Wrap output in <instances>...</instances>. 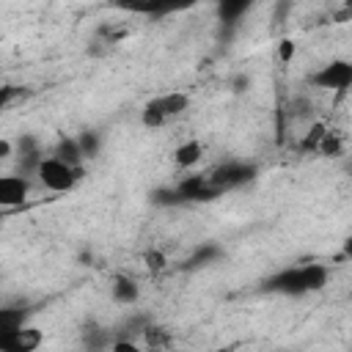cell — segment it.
Segmentation results:
<instances>
[{"label": "cell", "instance_id": "cb8c5ba5", "mask_svg": "<svg viewBox=\"0 0 352 352\" xmlns=\"http://www.w3.org/2000/svg\"><path fill=\"white\" fill-rule=\"evenodd\" d=\"M294 41H289V38H283L280 44H278V58H280V63H289L292 58H294Z\"/></svg>", "mask_w": 352, "mask_h": 352}, {"label": "cell", "instance_id": "30bf717a", "mask_svg": "<svg viewBox=\"0 0 352 352\" xmlns=\"http://www.w3.org/2000/svg\"><path fill=\"white\" fill-rule=\"evenodd\" d=\"M201 157H204V143H201V140H184V143H179L176 151H173V162H176V168H182V170L195 168V165L201 162Z\"/></svg>", "mask_w": 352, "mask_h": 352}, {"label": "cell", "instance_id": "3957f363", "mask_svg": "<svg viewBox=\"0 0 352 352\" xmlns=\"http://www.w3.org/2000/svg\"><path fill=\"white\" fill-rule=\"evenodd\" d=\"M36 176H38V182L47 190H52V192H69L85 176V168H74V165H69V162H63L60 157L52 154V157H44V162L36 170Z\"/></svg>", "mask_w": 352, "mask_h": 352}, {"label": "cell", "instance_id": "e0dca14e", "mask_svg": "<svg viewBox=\"0 0 352 352\" xmlns=\"http://www.w3.org/2000/svg\"><path fill=\"white\" fill-rule=\"evenodd\" d=\"M324 129H327V124L316 121V124L305 132V138L300 140V151H302V154H316V151H319V143H322V138H324Z\"/></svg>", "mask_w": 352, "mask_h": 352}, {"label": "cell", "instance_id": "9a60e30c", "mask_svg": "<svg viewBox=\"0 0 352 352\" xmlns=\"http://www.w3.org/2000/svg\"><path fill=\"white\" fill-rule=\"evenodd\" d=\"M25 319H28V308L25 305H16V308L6 305V308H0V333L25 327Z\"/></svg>", "mask_w": 352, "mask_h": 352}, {"label": "cell", "instance_id": "ba28073f", "mask_svg": "<svg viewBox=\"0 0 352 352\" xmlns=\"http://www.w3.org/2000/svg\"><path fill=\"white\" fill-rule=\"evenodd\" d=\"M30 195V182L22 173L0 176V204L3 206H22Z\"/></svg>", "mask_w": 352, "mask_h": 352}, {"label": "cell", "instance_id": "5bb4252c", "mask_svg": "<svg viewBox=\"0 0 352 352\" xmlns=\"http://www.w3.org/2000/svg\"><path fill=\"white\" fill-rule=\"evenodd\" d=\"M344 135H341V129H333V126H327L324 129V138H322V143H319V157H341L344 154Z\"/></svg>", "mask_w": 352, "mask_h": 352}, {"label": "cell", "instance_id": "277c9868", "mask_svg": "<svg viewBox=\"0 0 352 352\" xmlns=\"http://www.w3.org/2000/svg\"><path fill=\"white\" fill-rule=\"evenodd\" d=\"M206 176L220 192H228V190L250 184L258 176V168L253 162H248V160H228V162H220L217 168H212Z\"/></svg>", "mask_w": 352, "mask_h": 352}, {"label": "cell", "instance_id": "d6986e66", "mask_svg": "<svg viewBox=\"0 0 352 352\" xmlns=\"http://www.w3.org/2000/svg\"><path fill=\"white\" fill-rule=\"evenodd\" d=\"M220 256V248L217 245H201L190 258H187V267L190 270H195V267H206L209 261H214Z\"/></svg>", "mask_w": 352, "mask_h": 352}, {"label": "cell", "instance_id": "6da1fadb", "mask_svg": "<svg viewBox=\"0 0 352 352\" xmlns=\"http://www.w3.org/2000/svg\"><path fill=\"white\" fill-rule=\"evenodd\" d=\"M327 280H330V270L324 264H297V267H286V270H278L270 278H264L261 289L270 294L302 297V294L324 289Z\"/></svg>", "mask_w": 352, "mask_h": 352}, {"label": "cell", "instance_id": "ac0fdd59", "mask_svg": "<svg viewBox=\"0 0 352 352\" xmlns=\"http://www.w3.org/2000/svg\"><path fill=\"white\" fill-rule=\"evenodd\" d=\"M77 140H80V148H82L85 160H94V157L99 154V148H102V138H99L96 129H82V132L77 135Z\"/></svg>", "mask_w": 352, "mask_h": 352}, {"label": "cell", "instance_id": "7c38bea8", "mask_svg": "<svg viewBox=\"0 0 352 352\" xmlns=\"http://www.w3.org/2000/svg\"><path fill=\"white\" fill-rule=\"evenodd\" d=\"M52 154H55V157H60L63 162L74 165V168H82V162H85V154H82V148H80V140H77V138H60Z\"/></svg>", "mask_w": 352, "mask_h": 352}, {"label": "cell", "instance_id": "7402d4cb", "mask_svg": "<svg viewBox=\"0 0 352 352\" xmlns=\"http://www.w3.org/2000/svg\"><path fill=\"white\" fill-rule=\"evenodd\" d=\"M16 96H28V91L19 88V85H3V88H0V107H8Z\"/></svg>", "mask_w": 352, "mask_h": 352}, {"label": "cell", "instance_id": "44dd1931", "mask_svg": "<svg viewBox=\"0 0 352 352\" xmlns=\"http://www.w3.org/2000/svg\"><path fill=\"white\" fill-rule=\"evenodd\" d=\"M195 3H201V0H160V11H157V16L176 14V11H187V8H192Z\"/></svg>", "mask_w": 352, "mask_h": 352}, {"label": "cell", "instance_id": "5b68a950", "mask_svg": "<svg viewBox=\"0 0 352 352\" xmlns=\"http://www.w3.org/2000/svg\"><path fill=\"white\" fill-rule=\"evenodd\" d=\"M308 82L322 91L344 94L346 88H352V60H330V63L319 66L316 72H311Z\"/></svg>", "mask_w": 352, "mask_h": 352}, {"label": "cell", "instance_id": "603a6c76", "mask_svg": "<svg viewBox=\"0 0 352 352\" xmlns=\"http://www.w3.org/2000/svg\"><path fill=\"white\" fill-rule=\"evenodd\" d=\"M165 264H168V258H165L162 250H148V253H146V267H148V270L160 272V270H165Z\"/></svg>", "mask_w": 352, "mask_h": 352}, {"label": "cell", "instance_id": "4fadbf2b", "mask_svg": "<svg viewBox=\"0 0 352 352\" xmlns=\"http://www.w3.org/2000/svg\"><path fill=\"white\" fill-rule=\"evenodd\" d=\"M143 346H148V349H170L173 346V336H170V330H165V327H160V324H151L148 322V327L143 330Z\"/></svg>", "mask_w": 352, "mask_h": 352}, {"label": "cell", "instance_id": "d4e9b609", "mask_svg": "<svg viewBox=\"0 0 352 352\" xmlns=\"http://www.w3.org/2000/svg\"><path fill=\"white\" fill-rule=\"evenodd\" d=\"M11 154H16V143H11L8 138H0V160H8Z\"/></svg>", "mask_w": 352, "mask_h": 352}, {"label": "cell", "instance_id": "484cf974", "mask_svg": "<svg viewBox=\"0 0 352 352\" xmlns=\"http://www.w3.org/2000/svg\"><path fill=\"white\" fill-rule=\"evenodd\" d=\"M341 256H344V258H352V234L344 239V245H341Z\"/></svg>", "mask_w": 352, "mask_h": 352}, {"label": "cell", "instance_id": "ffe728a7", "mask_svg": "<svg viewBox=\"0 0 352 352\" xmlns=\"http://www.w3.org/2000/svg\"><path fill=\"white\" fill-rule=\"evenodd\" d=\"M151 201H154L157 206H176V204H184L179 187H157V190L151 192Z\"/></svg>", "mask_w": 352, "mask_h": 352}, {"label": "cell", "instance_id": "8992f818", "mask_svg": "<svg viewBox=\"0 0 352 352\" xmlns=\"http://www.w3.org/2000/svg\"><path fill=\"white\" fill-rule=\"evenodd\" d=\"M176 187H179L184 204H190V201H201V204H204V201H214V198L223 195V192L209 182L206 173H187V176H182V179L176 182Z\"/></svg>", "mask_w": 352, "mask_h": 352}, {"label": "cell", "instance_id": "52a82bcc", "mask_svg": "<svg viewBox=\"0 0 352 352\" xmlns=\"http://www.w3.org/2000/svg\"><path fill=\"white\" fill-rule=\"evenodd\" d=\"M44 336L41 330L36 327H19V330H8V333H0V349L3 352H36L41 346Z\"/></svg>", "mask_w": 352, "mask_h": 352}, {"label": "cell", "instance_id": "2e32d148", "mask_svg": "<svg viewBox=\"0 0 352 352\" xmlns=\"http://www.w3.org/2000/svg\"><path fill=\"white\" fill-rule=\"evenodd\" d=\"M113 6L118 11L138 14V16H157L160 11V0H113Z\"/></svg>", "mask_w": 352, "mask_h": 352}, {"label": "cell", "instance_id": "8fae6325", "mask_svg": "<svg viewBox=\"0 0 352 352\" xmlns=\"http://www.w3.org/2000/svg\"><path fill=\"white\" fill-rule=\"evenodd\" d=\"M110 294H113V300L121 302V305H135L138 297H140V286H138L135 278H129V275H116V278H113V286H110Z\"/></svg>", "mask_w": 352, "mask_h": 352}, {"label": "cell", "instance_id": "9c48e42d", "mask_svg": "<svg viewBox=\"0 0 352 352\" xmlns=\"http://www.w3.org/2000/svg\"><path fill=\"white\" fill-rule=\"evenodd\" d=\"M253 3H256V0H214L217 16H220V22H223L226 28L236 25V22L253 8Z\"/></svg>", "mask_w": 352, "mask_h": 352}, {"label": "cell", "instance_id": "7a4b0ae2", "mask_svg": "<svg viewBox=\"0 0 352 352\" xmlns=\"http://www.w3.org/2000/svg\"><path fill=\"white\" fill-rule=\"evenodd\" d=\"M187 107H190V96H187L184 91H168V94H160V96H154V99H148V102L143 104L140 121H143V126H148V129H160V126H165L168 121L179 118Z\"/></svg>", "mask_w": 352, "mask_h": 352}]
</instances>
